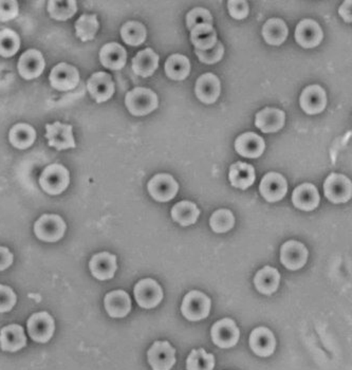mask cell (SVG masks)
I'll list each match as a JSON object with an SVG mask.
<instances>
[{
  "instance_id": "1",
  "label": "cell",
  "mask_w": 352,
  "mask_h": 370,
  "mask_svg": "<svg viewBox=\"0 0 352 370\" xmlns=\"http://www.w3.org/2000/svg\"><path fill=\"white\" fill-rule=\"evenodd\" d=\"M125 105L133 116H146L158 107V97L150 89L138 87L127 93Z\"/></svg>"
},
{
  "instance_id": "2",
  "label": "cell",
  "mask_w": 352,
  "mask_h": 370,
  "mask_svg": "<svg viewBox=\"0 0 352 370\" xmlns=\"http://www.w3.org/2000/svg\"><path fill=\"white\" fill-rule=\"evenodd\" d=\"M70 184L69 171L61 165H51L42 172L40 184L49 195H59Z\"/></svg>"
},
{
  "instance_id": "3",
  "label": "cell",
  "mask_w": 352,
  "mask_h": 370,
  "mask_svg": "<svg viewBox=\"0 0 352 370\" xmlns=\"http://www.w3.org/2000/svg\"><path fill=\"white\" fill-rule=\"evenodd\" d=\"M65 232V221L59 215H42L34 225V233L42 241H59L63 238Z\"/></svg>"
},
{
  "instance_id": "4",
  "label": "cell",
  "mask_w": 352,
  "mask_h": 370,
  "mask_svg": "<svg viewBox=\"0 0 352 370\" xmlns=\"http://www.w3.org/2000/svg\"><path fill=\"white\" fill-rule=\"evenodd\" d=\"M212 302L205 293L200 291H190L184 297L181 306V312L184 318L188 321L203 320L207 318L211 311Z\"/></svg>"
},
{
  "instance_id": "5",
  "label": "cell",
  "mask_w": 352,
  "mask_h": 370,
  "mask_svg": "<svg viewBox=\"0 0 352 370\" xmlns=\"http://www.w3.org/2000/svg\"><path fill=\"white\" fill-rule=\"evenodd\" d=\"M72 125L63 124L61 122H55L53 124L46 125V138L50 148L55 150H65L70 148H75V139L72 133Z\"/></svg>"
},
{
  "instance_id": "6",
  "label": "cell",
  "mask_w": 352,
  "mask_h": 370,
  "mask_svg": "<svg viewBox=\"0 0 352 370\" xmlns=\"http://www.w3.org/2000/svg\"><path fill=\"white\" fill-rule=\"evenodd\" d=\"M135 301L140 307L152 309L160 304L163 299V291L160 285L152 278L140 280L135 287Z\"/></svg>"
},
{
  "instance_id": "7",
  "label": "cell",
  "mask_w": 352,
  "mask_h": 370,
  "mask_svg": "<svg viewBox=\"0 0 352 370\" xmlns=\"http://www.w3.org/2000/svg\"><path fill=\"white\" fill-rule=\"evenodd\" d=\"M324 191L326 198L334 203H345L351 199V181L346 176L332 174L326 179Z\"/></svg>"
},
{
  "instance_id": "8",
  "label": "cell",
  "mask_w": 352,
  "mask_h": 370,
  "mask_svg": "<svg viewBox=\"0 0 352 370\" xmlns=\"http://www.w3.org/2000/svg\"><path fill=\"white\" fill-rule=\"evenodd\" d=\"M54 320L48 312H37L28 321L30 337L37 343H47L54 333Z\"/></svg>"
},
{
  "instance_id": "9",
  "label": "cell",
  "mask_w": 352,
  "mask_h": 370,
  "mask_svg": "<svg viewBox=\"0 0 352 370\" xmlns=\"http://www.w3.org/2000/svg\"><path fill=\"white\" fill-rule=\"evenodd\" d=\"M212 340L220 348L234 347L238 343L241 331L231 318L218 321L212 327Z\"/></svg>"
},
{
  "instance_id": "10",
  "label": "cell",
  "mask_w": 352,
  "mask_h": 370,
  "mask_svg": "<svg viewBox=\"0 0 352 370\" xmlns=\"http://www.w3.org/2000/svg\"><path fill=\"white\" fill-rule=\"evenodd\" d=\"M49 80L51 86L56 90H72L80 83V72L74 66L61 63L53 68Z\"/></svg>"
},
{
  "instance_id": "11",
  "label": "cell",
  "mask_w": 352,
  "mask_h": 370,
  "mask_svg": "<svg viewBox=\"0 0 352 370\" xmlns=\"http://www.w3.org/2000/svg\"><path fill=\"white\" fill-rule=\"evenodd\" d=\"M152 370H171L176 363V350L167 341H157L147 352Z\"/></svg>"
},
{
  "instance_id": "12",
  "label": "cell",
  "mask_w": 352,
  "mask_h": 370,
  "mask_svg": "<svg viewBox=\"0 0 352 370\" xmlns=\"http://www.w3.org/2000/svg\"><path fill=\"white\" fill-rule=\"evenodd\" d=\"M147 189L154 200L167 202L176 197L179 191V184L174 179L173 176L169 174H159L148 182Z\"/></svg>"
},
{
  "instance_id": "13",
  "label": "cell",
  "mask_w": 352,
  "mask_h": 370,
  "mask_svg": "<svg viewBox=\"0 0 352 370\" xmlns=\"http://www.w3.org/2000/svg\"><path fill=\"white\" fill-rule=\"evenodd\" d=\"M44 66L46 61L42 52L35 49H30L21 55L17 64V69L25 80H34L42 76Z\"/></svg>"
},
{
  "instance_id": "14",
  "label": "cell",
  "mask_w": 352,
  "mask_h": 370,
  "mask_svg": "<svg viewBox=\"0 0 352 370\" xmlns=\"http://www.w3.org/2000/svg\"><path fill=\"white\" fill-rule=\"evenodd\" d=\"M308 259V250L302 242L289 240L281 249V263L287 269L298 270L306 265Z\"/></svg>"
},
{
  "instance_id": "15",
  "label": "cell",
  "mask_w": 352,
  "mask_h": 370,
  "mask_svg": "<svg viewBox=\"0 0 352 370\" xmlns=\"http://www.w3.org/2000/svg\"><path fill=\"white\" fill-rule=\"evenodd\" d=\"M87 89L97 103H103L111 99L114 95V83L110 74L97 72L92 74L87 82Z\"/></svg>"
},
{
  "instance_id": "16",
  "label": "cell",
  "mask_w": 352,
  "mask_h": 370,
  "mask_svg": "<svg viewBox=\"0 0 352 370\" xmlns=\"http://www.w3.org/2000/svg\"><path fill=\"white\" fill-rule=\"evenodd\" d=\"M324 38L323 30L312 19H304L296 29V40L304 48H315L321 44Z\"/></svg>"
},
{
  "instance_id": "17",
  "label": "cell",
  "mask_w": 352,
  "mask_h": 370,
  "mask_svg": "<svg viewBox=\"0 0 352 370\" xmlns=\"http://www.w3.org/2000/svg\"><path fill=\"white\" fill-rule=\"evenodd\" d=\"M260 191L267 201H279L287 193V180L279 173L267 174L260 182Z\"/></svg>"
},
{
  "instance_id": "18",
  "label": "cell",
  "mask_w": 352,
  "mask_h": 370,
  "mask_svg": "<svg viewBox=\"0 0 352 370\" xmlns=\"http://www.w3.org/2000/svg\"><path fill=\"white\" fill-rule=\"evenodd\" d=\"M301 106L308 114H321L327 104L326 92L319 85H311L303 91L301 95Z\"/></svg>"
},
{
  "instance_id": "19",
  "label": "cell",
  "mask_w": 352,
  "mask_h": 370,
  "mask_svg": "<svg viewBox=\"0 0 352 370\" xmlns=\"http://www.w3.org/2000/svg\"><path fill=\"white\" fill-rule=\"evenodd\" d=\"M221 91L219 78L213 73L202 74L195 87L197 97L205 104H213L217 101Z\"/></svg>"
},
{
  "instance_id": "20",
  "label": "cell",
  "mask_w": 352,
  "mask_h": 370,
  "mask_svg": "<svg viewBox=\"0 0 352 370\" xmlns=\"http://www.w3.org/2000/svg\"><path fill=\"white\" fill-rule=\"evenodd\" d=\"M91 274L99 280H111L116 274V256L108 252L99 253L89 263Z\"/></svg>"
},
{
  "instance_id": "21",
  "label": "cell",
  "mask_w": 352,
  "mask_h": 370,
  "mask_svg": "<svg viewBox=\"0 0 352 370\" xmlns=\"http://www.w3.org/2000/svg\"><path fill=\"white\" fill-rule=\"evenodd\" d=\"M250 346L254 354L260 357H270L274 352L277 341L270 329L258 327L250 335Z\"/></svg>"
},
{
  "instance_id": "22",
  "label": "cell",
  "mask_w": 352,
  "mask_h": 370,
  "mask_svg": "<svg viewBox=\"0 0 352 370\" xmlns=\"http://www.w3.org/2000/svg\"><path fill=\"white\" fill-rule=\"evenodd\" d=\"M286 114L277 108L267 107L256 114L255 125L262 133H277L285 125Z\"/></svg>"
},
{
  "instance_id": "23",
  "label": "cell",
  "mask_w": 352,
  "mask_h": 370,
  "mask_svg": "<svg viewBox=\"0 0 352 370\" xmlns=\"http://www.w3.org/2000/svg\"><path fill=\"white\" fill-rule=\"evenodd\" d=\"M27 345L25 330L19 325L4 327L0 331V347L4 352H16Z\"/></svg>"
},
{
  "instance_id": "24",
  "label": "cell",
  "mask_w": 352,
  "mask_h": 370,
  "mask_svg": "<svg viewBox=\"0 0 352 370\" xmlns=\"http://www.w3.org/2000/svg\"><path fill=\"white\" fill-rule=\"evenodd\" d=\"M236 152L245 158H258L264 154L266 144L264 139L254 133H245L239 136L235 142Z\"/></svg>"
},
{
  "instance_id": "25",
  "label": "cell",
  "mask_w": 352,
  "mask_h": 370,
  "mask_svg": "<svg viewBox=\"0 0 352 370\" xmlns=\"http://www.w3.org/2000/svg\"><path fill=\"white\" fill-rule=\"evenodd\" d=\"M105 309L111 318H125L131 310V301L125 291L116 290L108 293L104 299Z\"/></svg>"
},
{
  "instance_id": "26",
  "label": "cell",
  "mask_w": 352,
  "mask_h": 370,
  "mask_svg": "<svg viewBox=\"0 0 352 370\" xmlns=\"http://www.w3.org/2000/svg\"><path fill=\"white\" fill-rule=\"evenodd\" d=\"M99 61L107 69L121 70L126 65V50L116 42L106 44L99 51Z\"/></svg>"
},
{
  "instance_id": "27",
  "label": "cell",
  "mask_w": 352,
  "mask_h": 370,
  "mask_svg": "<svg viewBox=\"0 0 352 370\" xmlns=\"http://www.w3.org/2000/svg\"><path fill=\"white\" fill-rule=\"evenodd\" d=\"M294 206L302 210H313L320 204V193L317 187L311 184L300 185L294 189L292 195Z\"/></svg>"
},
{
  "instance_id": "28",
  "label": "cell",
  "mask_w": 352,
  "mask_h": 370,
  "mask_svg": "<svg viewBox=\"0 0 352 370\" xmlns=\"http://www.w3.org/2000/svg\"><path fill=\"white\" fill-rule=\"evenodd\" d=\"M159 55L152 48L140 51L133 59V70L142 78L152 76L158 69Z\"/></svg>"
},
{
  "instance_id": "29",
  "label": "cell",
  "mask_w": 352,
  "mask_h": 370,
  "mask_svg": "<svg viewBox=\"0 0 352 370\" xmlns=\"http://www.w3.org/2000/svg\"><path fill=\"white\" fill-rule=\"evenodd\" d=\"M281 282V274L275 268L267 267L256 273L254 284L256 289L262 294L270 295L279 289Z\"/></svg>"
},
{
  "instance_id": "30",
  "label": "cell",
  "mask_w": 352,
  "mask_h": 370,
  "mask_svg": "<svg viewBox=\"0 0 352 370\" xmlns=\"http://www.w3.org/2000/svg\"><path fill=\"white\" fill-rule=\"evenodd\" d=\"M231 184L237 189H247L255 182V169L251 165L237 162L231 167L229 174Z\"/></svg>"
},
{
  "instance_id": "31",
  "label": "cell",
  "mask_w": 352,
  "mask_h": 370,
  "mask_svg": "<svg viewBox=\"0 0 352 370\" xmlns=\"http://www.w3.org/2000/svg\"><path fill=\"white\" fill-rule=\"evenodd\" d=\"M36 140V131L31 125L19 123L14 125L8 133V141L18 150H27L33 145Z\"/></svg>"
},
{
  "instance_id": "32",
  "label": "cell",
  "mask_w": 352,
  "mask_h": 370,
  "mask_svg": "<svg viewBox=\"0 0 352 370\" xmlns=\"http://www.w3.org/2000/svg\"><path fill=\"white\" fill-rule=\"evenodd\" d=\"M190 40H192L195 48L201 51L210 50L218 42L217 34H216L213 25H196L190 31Z\"/></svg>"
},
{
  "instance_id": "33",
  "label": "cell",
  "mask_w": 352,
  "mask_h": 370,
  "mask_svg": "<svg viewBox=\"0 0 352 370\" xmlns=\"http://www.w3.org/2000/svg\"><path fill=\"white\" fill-rule=\"evenodd\" d=\"M288 27L283 19H269L262 28V36L269 44L279 46L285 42L287 38Z\"/></svg>"
},
{
  "instance_id": "34",
  "label": "cell",
  "mask_w": 352,
  "mask_h": 370,
  "mask_svg": "<svg viewBox=\"0 0 352 370\" xmlns=\"http://www.w3.org/2000/svg\"><path fill=\"white\" fill-rule=\"evenodd\" d=\"M200 215V210L196 204L190 201H181L171 208V217L176 222L182 227L194 225Z\"/></svg>"
},
{
  "instance_id": "35",
  "label": "cell",
  "mask_w": 352,
  "mask_h": 370,
  "mask_svg": "<svg viewBox=\"0 0 352 370\" xmlns=\"http://www.w3.org/2000/svg\"><path fill=\"white\" fill-rule=\"evenodd\" d=\"M190 71V59L181 54H173L165 63V72L174 80H183Z\"/></svg>"
},
{
  "instance_id": "36",
  "label": "cell",
  "mask_w": 352,
  "mask_h": 370,
  "mask_svg": "<svg viewBox=\"0 0 352 370\" xmlns=\"http://www.w3.org/2000/svg\"><path fill=\"white\" fill-rule=\"evenodd\" d=\"M99 27L97 15L83 14L75 21L76 36L84 42L92 40L97 30H99Z\"/></svg>"
},
{
  "instance_id": "37",
  "label": "cell",
  "mask_w": 352,
  "mask_h": 370,
  "mask_svg": "<svg viewBox=\"0 0 352 370\" xmlns=\"http://www.w3.org/2000/svg\"><path fill=\"white\" fill-rule=\"evenodd\" d=\"M146 28L139 21H128L121 29L123 40L129 46H140L146 40Z\"/></svg>"
},
{
  "instance_id": "38",
  "label": "cell",
  "mask_w": 352,
  "mask_h": 370,
  "mask_svg": "<svg viewBox=\"0 0 352 370\" xmlns=\"http://www.w3.org/2000/svg\"><path fill=\"white\" fill-rule=\"evenodd\" d=\"M78 6L74 0H51L48 2V12L53 19L56 20L65 21L74 16Z\"/></svg>"
},
{
  "instance_id": "39",
  "label": "cell",
  "mask_w": 352,
  "mask_h": 370,
  "mask_svg": "<svg viewBox=\"0 0 352 370\" xmlns=\"http://www.w3.org/2000/svg\"><path fill=\"white\" fill-rule=\"evenodd\" d=\"M20 48V37L12 29H4L0 31V56L12 57Z\"/></svg>"
},
{
  "instance_id": "40",
  "label": "cell",
  "mask_w": 352,
  "mask_h": 370,
  "mask_svg": "<svg viewBox=\"0 0 352 370\" xmlns=\"http://www.w3.org/2000/svg\"><path fill=\"white\" fill-rule=\"evenodd\" d=\"M215 366V358L213 354H207L205 350H194L186 360L188 370H213Z\"/></svg>"
},
{
  "instance_id": "41",
  "label": "cell",
  "mask_w": 352,
  "mask_h": 370,
  "mask_svg": "<svg viewBox=\"0 0 352 370\" xmlns=\"http://www.w3.org/2000/svg\"><path fill=\"white\" fill-rule=\"evenodd\" d=\"M210 225L216 233H226L234 227V215L230 210L224 208L216 210L210 219Z\"/></svg>"
},
{
  "instance_id": "42",
  "label": "cell",
  "mask_w": 352,
  "mask_h": 370,
  "mask_svg": "<svg viewBox=\"0 0 352 370\" xmlns=\"http://www.w3.org/2000/svg\"><path fill=\"white\" fill-rule=\"evenodd\" d=\"M199 25H213V16L207 8H193L186 16V25L190 31Z\"/></svg>"
},
{
  "instance_id": "43",
  "label": "cell",
  "mask_w": 352,
  "mask_h": 370,
  "mask_svg": "<svg viewBox=\"0 0 352 370\" xmlns=\"http://www.w3.org/2000/svg\"><path fill=\"white\" fill-rule=\"evenodd\" d=\"M195 53L198 56L199 61L212 65V64L218 63L224 56V44L220 42H217L215 46L210 49V50L201 51L198 50V49H195Z\"/></svg>"
},
{
  "instance_id": "44",
  "label": "cell",
  "mask_w": 352,
  "mask_h": 370,
  "mask_svg": "<svg viewBox=\"0 0 352 370\" xmlns=\"http://www.w3.org/2000/svg\"><path fill=\"white\" fill-rule=\"evenodd\" d=\"M16 301L17 297L14 291L10 287L0 285V314L12 310Z\"/></svg>"
},
{
  "instance_id": "45",
  "label": "cell",
  "mask_w": 352,
  "mask_h": 370,
  "mask_svg": "<svg viewBox=\"0 0 352 370\" xmlns=\"http://www.w3.org/2000/svg\"><path fill=\"white\" fill-rule=\"evenodd\" d=\"M19 6L15 0H0V20L8 21L18 16Z\"/></svg>"
},
{
  "instance_id": "46",
  "label": "cell",
  "mask_w": 352,
  "mask_h": 370,
  "mask_svg": "<svg viewBox=\"0 0 352 370\" xmlns=\"http://www.w3.org/2000/svg\"><path fill=\"white\" fill-rule=\"evenodd\" d=\"M229 12L235 19H243L249 15V4L245 0H230Z\"/></svg>"
},
{
  "instance_id": "47",
  "label": "cell",
  "mask_w": 352,
  "mask_h": 370,
  "mask_svg": "<svg viewBox=\"0 0 352 370\" xmlns=\"http://www.w3.org/2000/svg\"><path fill=\"white\" fill-rule=\"evenodd\" d=\"M13 263V254L8 248L0 246V271L8 269Z\"/></svg>"
},
{
  "instance_id": "48",
  "label": "cell",
  "mask_w": 352,
  "mask_h": 370,
  "mask_svg": "<svg viewBox=\"0 0 352 370\" xmlns=\"http://www.w3.org/2000/svg\"><path fill=\"white\" fill-rule=\"evenodd\" d=\"M351 6L352 1L348 0V1H344V4L339 8V13H340L341 16L343 17V19L346 23H351L352 21Z\"/></svg>"
}]
</instances>
